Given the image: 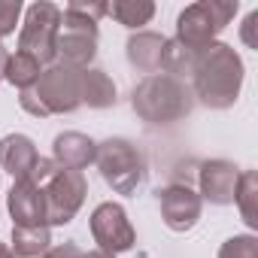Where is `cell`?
Masks as SVG:
<instances>
[{
  "mask_svg": "<svg viewBox=\"0 0 258 258\" xmlns=\"http://www.w3.org/2000/svg\"><path fill=\"white\" fill-rule=\"evenodd\" d=\"M255 31H258V10H252V13L246 16L243 28H240V37H243V43H246L249 49H258V37H255Z\"/></svg>",
  "mask_w": 258,
  "mask_h": 258,
  "instance_id": "cell-25",
  "label": "cell"
},
{
  "mask_svg": "<svg viewBox=\"0 0 258 258\" xmlns=\"http://www.w3.org/2000/svg\"><path fill=\"white\" fill-rule=\"evenodd\" d=\"M61 16H64V10L49 4V0L31 4L28 16H25V25H22V34H19V52H28L43 67H52L55 64V37H58V28H61Z\"/></svg>",
  "mask_w": 258,
  "mask_h": 258,
  "instance_id": "cell-5",
  "label": "cell"
},
{
  "mask_svg": "<svg viewBox=\"0 0 258 258\" xmlns=\"http://www.w3.org/2000/svg\"><path fill=\"white\" fill-rule=\"evenodd\" d=\"M10 216H13V228H37L46 225V198L43 188L34 185L31 179H22L10 188Z\"/></svg>",
  "mask_w": 258,
  "mask_h": 258,
  "instance_id": "cell-12",
  "label": "cell"
},
{
  "mask_svg": "<svg viewBox=\"0 0 258 258\" xmlns=\"http://www.w3.org/2000/svg\"><path fill=\"white\" fill-rule=\"evenodd\" d=\"M198 67V52H191L188 46H182L176 37L173 40H164V52H161V70L164 76H173V79H185L191 76Z\"/></svg>",
  "mask_w": 258,
  "mask_h": 258,
  "instance_id": "cell-18",
  "label": "cell"
},
{
  "mask_svg": "<svg viewBox=\"0 0 258 258\" xmlns=\"http://www.w3.org/2000/svg\"><path fill=\"white\" fill-rule=\"evenodd\" d=\"M37 161H40V152H37V146H34L31 137H25V134H7L4 140H0V167H4L16 182L28 179L34 173Z\"/></svg>",
  "mask_w": 258,
  "mask_h": 258,
  "instance_id": "cell-14",
  "label": "cell"
},
{
  "mask_svg": "<svg viewBox=\"0 0 258 258\" xmlns=\"http://www.w3.org/2000/svg\"><path fill=\"white\" fill-rule=\"evenodd\" d=\"M13 258H43L52 249V231L49 225L37 228H13Z\"/></svg>",
  "mask_w": 258,
  "mask_h": 258,
  "instance_id": "cell-17",
  "label": "cell"
},
{
  "mask_svg": "<svg viewBox=\"0 0 258 258\" xmlns=\"http://www.w3.org/2000/svg\"><path fill=\"white\" fill-rule=\"evenodd\" d=\"M88 195V182L79 170H64L58 167V173L43 185V198H46V225L58 228V225H70L73 216L79 213L82 201Z\"/></svg>",
  "mask_w": 258,
  "mask_h": 258,
  "instance_id": "cell-8",
  "label": "cell"
},
{
  "mask_svg": "<svg viewBox=\"0 0 258 258\" xmlns=\"http://www.w3.org/2000/svg\"><path fill=\"white\" fill-rule=\"evenodd\" d=\"M237 16V0H201L179 13L176 19V40L191 52H204L216 43V37L231 25Z\"/></svg>",
  "mask_w": 258,
  "mask_h": 258,
  "instance_id": "cell-4",
  "label": "cell"
},
{
  "mask_svg": "<svg viewBox=\"0 0 258 258\" xmlns=\"http://www.w3.org/2000/svg\"><path fill=\"white\" fill-rule=\"evenodd\" d=\"M97 158V143L88 134L79 131H64L52 140V161L64 170H85Z\"/></svg>",
  "mask_w": 258,
  "mask_h": 258,
  "instance_id": "cell-13",
  "label": "cell"
},
{
  "mask_svg": "<svg viewBox=\"0 0 258 258\" xmlns=\"http://www.w3.org/2000/svg\"><path fill=\"white\" fill-rule=\"evenodd\" d=\"M22 16V0H0V40L10 37Z\"/></svg>",
  "mask_w": 258,
  "mask_h": 258,
  "instance_id": "cell-24",
  "label": "cell"
},
{
  "mask_svg": "<svg viewBox=\"0 0 258 258\" xmlns=\"http://www.w3.org/2000/svg\"><path fill=\"white\" fill-rule=\"evenodd\" d=\"M67 13H76V16H85L91 22H100L103 16H109V4H103V0H70Z\"/></svg>",
  "mask_w": 258,
  "mask_h": 258,
  "instance_id": "cell-23",
  "label": "cell"
},
{
  "mask_svg": "<svg viewBox=\"0 0 258 258\" xmlns=\"http://www.w3.org/2000/svg\"><path fill=\"white\" fill-rule=\"evenodd\" d=\"M109 16L124 28H143L152 22L155 4L152 0H115V4H109Z\"/></svg>",
  "mask_w": 258,
  "mask_h": 258,
  "instance_id": "cell-21",
  "label": "cell"
},
{
  "mask_svg": "<svg viewBox=\"0 0 258 258\" xmlns=\"http://www.w3.org/2000/svg\"><path fill=\"white\" fill-rule=\"evenodd\" d=\"M43 258H79V246L76 243H61V246H52Z\"/></svg>",
  "mask_w": 258,
  "mask_h": 258,
  "instance_id": "cell-26",
  "label": "cell"
},
{
  "mask_svg": "<svg viewBox=\"0 0 258 258\" xmlns=\"http://www.w3.org/2000/svg\"><path fill=\"white\" fill-rule=\"evenodd\" d=\"M158 207H161V219L170 231L176 234H185L198 225L201 219V210H204V201L195 188L182 185V182H170L158 191Z\"/></svg>",
  "mask_w": 258,
  "mask_h": 258,
  "instance_id": "cell-10",
  "label": "cell"
},
{
  "mask_svg": "<svg viewBox=\"0 0 258 258\" xmlns=\"http://www.w3.org/2000/svg\"><path fill=\"white\" fill-rule=\"evenodd\" d=\"M243 76H246L243 58L234 52V46L216 40L210 49H204L198 55V67L191 73V79H195L191 94L210 109H231L240 97Z\"/></svg>",
  "mask_w": 258,
  "mask_h": 258,
  "instance_id": "cell-1",
  "label": "cell"
},
{
  "mask_svg": "<svg viewBox=\"0 0 258 258\" xmlns=\"http://www.w3.org/2000/svg\"><path fill=\"white\" fill-rule=\"evenodd\" d=\"M234 204L240 207V216L249 228L258 225V173L255 170H243L237 179V191H234Z\"/></svg>",
  "mask_w": 258,
  "mask_h": 258,
  "instance_id": "cell-20",
  "label": "cell"
},
{
  "mask_svg": "<svg viewBox=\"0 0 258 258\" xmlns=\"http://www.w3.org/2000/svg\"><path fill=\"white\" fill-rule=\"evenodd\" d=\"M94 164H97L103 182L115 195H134L146 182V158L124 137H109V140L97 143Z\"/></svg>",
  "mask_w": 258,
  "mask_h": 258,
  "instance_id": "cell-3",
  "label": "cell"
},
{
  "mask_svg": "<svg viewBox=\"0 0 258 258\" xmlns=\"http://www.w3.org/2000/svg\"><path fill=\"white\" fill-rule=\"evenodd\" d=\"M131 67H137L140 73L152 76L155 70H161V52H164V37L155 31H137L124 46Z\"/></svg>",
  "mask_w": 258,
  "mask_h": 258,
  "instance_id": "cell-15",
  "label": "cell"
},
{
  "mask_svg": "<svg viewBox=\"0 0 258 258\" xmlns=\"http://www.w3.org/2000/svg\"><path fill=\"white\" fill-rule=\"evenodd\" d=\"M40 73H43V64H40L34 55L16 52V55H10V61H7L4 79H7L10 85H16L19 91H25V88H34V85H37Z\"/></svg>",
  "mask_w": 258,
  "mask_h": 258,
  "instance_id": "cell-19",
  "label": "cell"
},
{
  "mask_svg": "<svg viewBox=\"0 0 258 258\" xmlns=\"http://www.w3.org/2000/svg\"><path fill=\"white\" fill-rule=\"evenodd\" d=\"M79 73L82 70H73L67 64L43 67V73H40V79L31 91L40 100V106L46 109V115H61V112H73V109L82 106Z\"/></svg>",
  "mask_w": 258,
  "mask_h": 258,
  "instance_id": "cell-7",
  "label": "cell"
},
{
  "mask_svg": "<svg viewBox=\"0 0 258 258\" xmlns=\"http://www.w3.org/2000/svg\"><path fill=\"white\" fill-rule=\"evenodd\" d=\"M0 258H13V249L7 243H0Z\"/></svg>",
  "mask_w": 258,
  "mask_h": 258,
  "instance_id": "cell-29",
  "label": "cell"
},
{
  "mask_svg": "<svg viewBox=\"0 0 258 258\" xmlns=\"http://www.w3.org/2000/svg\"><path fill=\"white\" fill-rule=\"evenodd\" d=\"M88 225H91V237H94L97 249H103L109 255L127 252V249H134V243H137V231H134L131 219H127L124 207L115 204V201L97 204Z\"/></svg>",
  "mask_w": 258,
  "mask_h": 258,
  "instance_id": "cell-9",
  "label": "cell"
},
{
  "mask_svg": "<svg viewBox=\"0 0 258 258\" xmlns=\"http://www.w3.org/2000/svg\"><path fill=\"white\" fill-rule=\"evenodd\" d=\"M131 106L149 124H173V121H179L191 112L195 94L185 82H179L173 76H164V73H152L134 88Z\"/></svg>",
  "mask_w": 258,
  "mask_h": 258,
  "instance_id": "cell-2",
  "label": "cell"
},
{
  "mask_svg": "<svg viewBox=\"0 0 258 258\" xmlns=\"http://www.w3.org/2000/svg\"><path fill=\"white\" fill-rule=\"evenodd\" d=\"M237 179H240L237 164H231L225 158L204 161L201 170H198V185H201L198 195H201V201H210L216 207H228V204H234Z\"/></svg>",
  "mask_w": 258,
  "mask_h": 258,
  "instance_id": "cell-11",
  "label": "cell"
},
{
  "mask_svg": "<svg viewBox=\"0 0 258 258\" xmlns=\"http://www.w3.org/2000/svg\"><path fill=\"white\" fill-rule=\"evenodd\" d=\"M7 61H10V52L4 49V43H0V79H4V70H7Z\"/></svg>",
  "mask_w": 258,
  "mask_h": 258,
  "instance_id": "cell-28",
  "label": "cell"
},
{
  "mask_svg": "<svg viewBox=\"0 0 258 258\" xmlns=\"http://www.w3.org/2000/svg\"><path fill=\"white\" fill-rule=\"evenodd\" d=\"M79 94H82V103H88L91 109H109L118 100L115 82L97 67H85L79 73Z\"/></svg>",
  "mask_w": 258,
  "mask_h": 258,
  "instance_id": "cell-16",
  "label": "cell"
},
{
  "mask_svg": "<svg viewBox=\"0 0 258 258\" xmlns=\"http://www.w3.org/2000/svg\"><path fill=\"white\" fill-rule=\"evenodd\" d=\"M97 22L67 13L61 16V28L55 37V64H67L73 70H85L97 55Z\"/></svg>",
  "mask_w": 258,
  "mask_h": 258,
  "instance_id": "cell-6",
  "label": "cell"
},
{
  "mask_svg": "<svg viewBox=\"0 0 258 258\" xmlns=\"http://www.w3.org/2000/svg\"><path fill=\"white\" fill-rule=\"evenodd\" d=\"M79 258H115V255H109L103 249H91V252H79Z\"/></svg>",
  "mask_w": 258,
  "mask_h": 258,
  "instance_id": "cell-27",
  "label": "cell"
},
{
  "mask_svg": "<svg viewBox=\"0 0 258 258\" xmlns=\"http://www.w3.org/2000/svg\"><path fill=\"white\" fill-rule=\"evenodd\" d=\"M219 258H258V237L255 234H234L222 243Z\"/></svg>",
  "mask_w": 258,
  "mask_h": 258,
  "instance_id": "cell-22",
  "label": "cell"
}]
</instances>
